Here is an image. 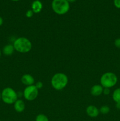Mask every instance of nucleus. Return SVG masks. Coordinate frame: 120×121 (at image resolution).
<instances>
[{"label": "nucleus", "instance_id": "1", "mask_svg": "<svg viewBox=\"0 0 120 121\" xmlns=\"http://www.w3.org/2000/svg\"><path fill=\"white\" fill-rule=\"evenodd\" d=\"M15 50L20 53H27L30 52L32 47L30 40L24 37H21L14 41L13 43Z\"/></svg>", "mask_w": 120, "mask_h": 121}, {"label": "nucleus", "instance_id": "2", "mask_svg": "<svg viewBox=\"0 0 120 121\" xmlns=\"http://www.w3.org/2000/svg\"><path fill=\"white\" fill-rule=\"evenodd\" d=\"M68 83V76L64 73H55L51 78V83L56 91H61L67 86Z\"/></svg>", "mask_w": 120, "mask_h": 121}, {"label": "nucleus", "instance_id": "3", "mask_svg": "<svg viewBox=\"0 0 120 121\" xmlns=\"http://www.w3.org/2000/svg\"><path fill=\"white\" fill-rule=\"evenodd\" d=\"M118 82L117 76L112 72H106L100 78V85L104 88H111Z\"/></svg>", "mask_w": 120, "mask_h": 121}, {"label": "nucleus", "instance_id": "4", "mask_svg": "<svg viewBox=\"0 0 120 121\" xmlns=\"http://www.w3.org/2000/svg\"><path fill=\"white\" fill-rule=\"evenodd\" d=\"M18 99L17 92L12 87H5L1 92V100L7 105H12Z\"/></svg>", "mask_w": 120, "mask_h": 121}, {"label": "nucleus", "instance_id": "5", "mask_svg": "<svg viewBox=\"0 0 120 121\" xmlns=\"http://www.w3.org/2000/svg\"><path fill=\"white\" fill-rule=\"evenodd\" d=\"M52 10L58 15H64L69 10V3L67 0H53L51 4Z\"/></svg>", "mask_w": 120, "mask_h": 121}, {"label": "nucleus", "instance_id": "6", "mask_svg": "<svg viewBox=\"0 0 120 121\" xmlns=\"http://www.w3.org/2000/svg\"><path fill=\"white\" fill-rule=\"evenodd\" d=\"M38 91L34 85L27 86L23 92V96L26 100L32 101L36 99L38 96Z\"/></svg>", "mask_w": 120, "mask_h": 121}, {"label": "nucleus", "instance_id": "7", "mask_svg": "<svg viewBox=\"0 0 120 121\" xmlns=\"http://www.w3.org/2000/svg\"><path fill=\"white\" fill-rule=\"evenodd\" d=\"M86 113L91 118H96L100 114V110L94 105H89L86 109Z\"/></svg>", "mask_w": 120, "mask_h": 121}, {"label": "nucleus", "instance_id": "8", "mask_svg": "<svg viewBox=\"0 0 120 121\" xmlns=\"http://www.w3.org/2000/svg\"><path fill=\"white\" fill-rule=\"evenodd\" d=\"M21 82L25 86H28L34 85L35 83V79L34 77L30 74H25L21 78Z\"/></svg>", "mask_w": 120, "mask_h": 121}, {"label": "nucleus", "instance_id": "9", "mask_svg": "<svg viewBox=\"0 0 120 121\" xmlns=\"http://www.w3.org/2000/svg\"><path fill=\"white\" fill-rule=\"evenodd\" d=\"M14 108L15 111L18 113L24 112L25 108V104L22 99H18L14 104Z\"/></svg>", "mask_w": 120, "mask_h": 121}, {"label": "nucleus", "instance_id": "10", "mask_svg": "<svg viewBox=\"0 0 120 121\" xmlns=\"http://www.w3.org/2000/svg\"><path fill=\"white\" fill-rule=\"evenodd\" d=\"M104 87L101 85H95L91 88V94L94 96H99L103 93Z\"/></svg>", "mask_w": 120, "mask_h": 121}, {"label": "nucleus", "instance_id": "11", "mask_svg": "<svg viewBox=\"0 0 120 121\" xmlns=\"http://www.w3.org/2000/svg\"><path fill=\"white\" fill-rule=\"evenodd\" d=\"M42 9V4L40 0H35L31 4V9L34 14H38L41 11Z\"/></svg>", "mask_w": 120, "mask_h": 121}, {"label": "nucleus", "instance_id": "12", "mask_svg": "<svg viewBox=\"0 0 120 121\" xmlns=\"http://www.w3.org/2000/svg\"><path fill=\"white\" fill-rule=\"evenodd\" d=\"M14 51H15V48H14L13 44H8L5 45L3 47L2 53H3V54L4 55L9 56L12 55L14 53Z\"/></svg>", "mask_w": 120, "mask_h": 121}, {"label": "nucleus", "instance_id": "13", "mask_svg": "<svg viewBox=\"0 0 120 121\" xmlns=\"http://www.w3.org/2000/svg\"><path fill=\"white\" fill-rule=\"evenodd\" d=\"M112 97L113 100L115 103L120 102V87L116 88V89L114 90Z\"/></svg>", "mask_w": 120, "mask_h": 121}, {"label": "nucleus", "instance_id": "14", "mask_svg": "<svg viewBox=\"0 0 120 121\" xmlns=\"http://www.w3.org/2000/svg\"><path fill=\"white\" fill-rule=\"evenodd\" d=\"M100 113H101L102 115H107L110 111V108L107 105H104L100 108Z\"/></svg>", "mask_w": 120, "mask_h": 121}, {"label": "nucleus", "instance_id": "15", "mask_svg": "<svg viewBox=\"0 0 120 121\" xmlns=\"http://www.w3.org/2000/svg\"><path fill=\"white\" fill-rule=\"evenodd\" d=\"M35 121H49V119L45 115L40 113L36 117Z\"/></svg>", "mask_w": 120, "mask_h": 121}, {"label": "nucleus", "instance_id": "16", "mask_svg": "<svg viewBox=\"0 0 120 121\" xmlns=\"http://www.w3.org/2000/svg\"><path fill=\"white\" fill-rule=\"evenodd\" d=\"M34 12L32 11V9H29V10H28L27 12H26L25 15L27 18H30L32 17L33 15H34Z\"/></svg>", "mask_w": 120, "mask_h": 121}, {"label": "nucleus", "instance_id": "17", "mask_svg": "<svg viewBox=\"0 0 120 121\" xmlns=\"http://www.w3.org/2000/svg\"><path fill=\"white\" fill-rule=\"evenodd\" d=\"M114 45L116 48L120 49V38L115 39V41H114Z\"/></svg>", "mask_w": 120, "mask_h": 121}, {"label": "nucleus", "instance_id": "18", "mask_svg": "<svg viewBox=\"0 0 120 121\" xmlns=\"http://www.w3.org/2000/svg\"><path fill=\"white\" fill-rule=\"evenodd\" d=\"M34 85L36 86V87L38 90L41 89H42V87H43V83H42V82H41L40 81L37 82H36Z\"/></svg>", "mask_w": 120, "mask_h": 121}, {"label": "nucleus", "instance_id": "19", "mask_svg": "<svg viewBox=\"0 0 120 121\" xmlns=\"http://www.w3.org/2000/svg\"><path fill=\"white\" fill-rule=\"evenodd\" d=\"M114 6L118 9H120V0H114Z\"/></svg>", "mask_w": 120, "mask_h": 121}, {"label": "nucleus", "instance_id": "20", "mask_svg": "<svg viewBox=\"0 0 120 121\" xmlns=\"http://www.w3.org/2000/svg\"><path fill=\"white\" fill-rule=\"evenodd\" d=\"M110 89L109 88H104L103 90V93L105 95H108L110 94Z\"/></svg>", "mask_w": 120, "mask_h": 121}, {"label": "nucleus", "instance_id": "21", "mask_svg": "<svg viewBox=\"0 0 120 121\" xmlns=\"http://www.w3.org/2000/svg\"><path fill=\"white\" fill-rule=\"evenodd\" d=\"M3 22H4L3 18H2L0 16V27H1L2 24H3Z\"/></svg>", "mask_w": 120, "mask_h": 121}, {"label": "nucleus", "instance_id": "22", "mask_svg": "<svg viewBox=\"0 0 120 121\" xmlns=\"http://www.w3.org/2000/svg\"><path fill=\"white\" fill-rule=\"evenodd\" d=\"M115 106H116V109L120 110V103H116V105H115Z\"/></svg>", "mask_w": 120, "mask_h": 121}, {"label": "nucleus", "instance_id": "23", "mask_svg": "<svg viewBox=\"0 0 120 121\" xmlns=\"http://www.w3.org/2000/svg\"><path fill=\"white\" fill-rule=\"evenodd\" d=\"M67 1H68V2H75V1H76V0H67Z\"/></svg>", "mask_w": 120, "mask_h": 121}, {"label": "nucleus", "instance_id": "24", "mask_svg": "<svg viewBox=\"0 0 120 121\" xmlns=\"http://www.w3.org/2000/svg\"><path fill=\"white\" fill-rule=\"evenodd\" d=\"M1 100V92H0V100Z\"/></svg>", "mask_w": 120, "mask_h": 121}, {"label": "nucleus", "instance_id": "25", "mask_svg": "<svg viewBox=\"0 0 120 121\" xmlns=\"http://www.w3.org/2000/svg\"><path fill=\"white\" fill-rule=\"evenodd\" d=\"M11 1H20V0H11Z\"/></svg>", "mask_w": 120, "mask_h": 121}, {"label": "nucleus", "instance_id": "26", "mask_svg": "<svg viewBox=\"0 0 120 121\" xmlns=\"http://www.w3.org/2000/svg\"><path fill=\"white\" fill-rule=\"evenodd\" d=\"M1 50H0V57H1Z\"/></svg>", "mask_w": 120, "mask_h": 121}, {"label": "nucleus", "instance_id": "27", "mask_svg": "<svg viewBox=\"0 0 120 121\" xmlns=\"http://www.w3.org/2000/svg\"></svg>", "mask_w": 120, "mask_h": 121}]
</instances>
